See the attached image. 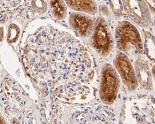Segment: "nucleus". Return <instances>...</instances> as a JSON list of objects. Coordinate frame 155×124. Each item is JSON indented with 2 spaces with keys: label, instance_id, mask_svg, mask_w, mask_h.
Returning a JSON list of instances; mask_svg holds the SVG:
<instances>
[{
  "label": "nucleus",
  "instance_id": "1",
  "mask_svg": "<svg viewBox=\"0 0 155 124\" xmlns=\"http://www.w3.org/2000/svg\"><path fill=\"white\" fill-rule=\"evenodd\" d=\"M118 48L124 53L142 54L143 46L140 33L132 24L123 21L117 26L115 34Z\"/></svg>",
  "mask_w": 155,
  "mask_h": 124
},
{
  "label": "nucleus",
  "instance_id": "2",
  "mask_svg": "<svg viewBox=\"0 0 155 124\" xmlns=\"http://www.w3.org/2000/svg\"><path fill=\"white\" fill-rule=\"evenodd\" d=\"M92 44L97 52L102 55H107L113 47V38L103 18L100 20L94 29Z\"/></svg>",
  "mask_w": 155,
  "mask_h": 124
},
{
  "label": "nucleus",
  "instance_id": "3",
  "mask_svg": "<svg viewBox=\"0 0 155 124\" xmlns=\"http://www.w3.org/2000/svg\"><path fill=\"white\" fill-rule=\"evenodd\" d=\"M124 9L131 19L141 27H147L150 23V10L144 1H123Z\"/></svg>",
  "mask_w": 155,
  "mask_h": 124
},
{
  "label": "nucleus",
  "instance_id": "4",
  "mask_svg": "<svg viewBox=\"0 0 155 124\" xmlns=\"http://www.w3.org/2000/svg\"><path fill=\"white\" fill-rule=\"evenodd\" d=\"M118 82L117 73L111 66L107 64L104 68L103 74L102 91L104 96L109 101L116 96Z\"/></svg>",
  "mask_w": 155,
  "mask_h": 124
},
{
  "label": "nucleus",
  "instance_id": "5",
  "mask_svg": "<svg viewBox=\"0 0 155 124\" xmlns=\"http://www.w3.org/2000/svg\"><path fill=\"white\" fill-rule=\"evenodd\" d=\"M114 64L126 85L130 86H134L137 81L134 69L126 54H118L115 59Z\"/></svg>",
  "mask_w": 155,
  "mask_h": 124
},
{
  "label": "nucleus",
  "instance_id": "6",
  "mask_svg": "<svg viewBox=\"0 0 155 124\" xmlns=\"http://www.w3.org/2000/svg\"><path fill=\"white\" fill-rule=\"evenodd\" d=\"M70 22L73 28L82 36L89 35L92 32L93 21L89 16L74 15L71 17Z\"/></svg>",
  "mask_w": 155,
  "mask_h": 124
},
{
  "label": "nucleus",
  "instance_id": "7",
  "mask_svg": "<svg viewBox=\"0 0 155 124\" xmlns=\"http://www.w3.org/2000/svg\"><path fill=\"white\" fill-rule=\"evenodd\" d=\"M66 3L72 9L88 14L97 12V6L93 1H66Z\"/></svg>",
  "mask_w": 155,
  "mask_h": 124
},
{
  "label": "nucleus",
  "instance_id": "8",
  "mask_svg": "<svg viewBox=\"0 0 155 124\" xmlns=\"http://www.w3.org/2000/svg\"><path fill=\"white\" fill-rule=\"evenodd\" d=\"M50 7L52 14L58 19H63L66 16V5L62 1H51Z\"/></svg>",
  "mask_w": 155,
  "mask_h": 124
},
{
  "label": "nucleus",
  "instance_id": "9",
  "mask_svg": "<svg viewBox=\"0 0 155 124\" xmlns=\"http://www.w3.org/2000/svg\"><path fill=\"white\" fill-rule=\"evenodd\" d=\"M154 38L151 34L147 33L145 36V48L147 55L151 60L155 59V44Z\"/></svg>",
  "mask_w": 155,
  "mask_h": 124
},
{
  "label": "nucleus",
  "instance_id": "10",
  "mask_svg": "<svg viewBox=\"0 0 155 124\" xmlns=\"http://www.w3.org/2000/svg\"><path fill=\"white\" fill-rule=\"evenodd\" d=\"M110 7L116 15L119 16L121 14L123 10L122 3L120 1H112L110 2Z\"/></svg>",
  "mask_w": 155,
  "mask_h": 124
},
{
  "label": "nucleus",
  "instance_id": "11",
  "mask_svg": "<svg viewBox=\"0 0 155 124\" xmlns=\"http://www.w3.org/2000/svg\"><path fill=\"white\" fill-rule=\"evenodd\" d=\"M0 124H6L5 121L4 117L2 115L1 112H0Z\"/></svg>",
  "mask_w": 155,
  "mask_h": 124
}]
</instances>
